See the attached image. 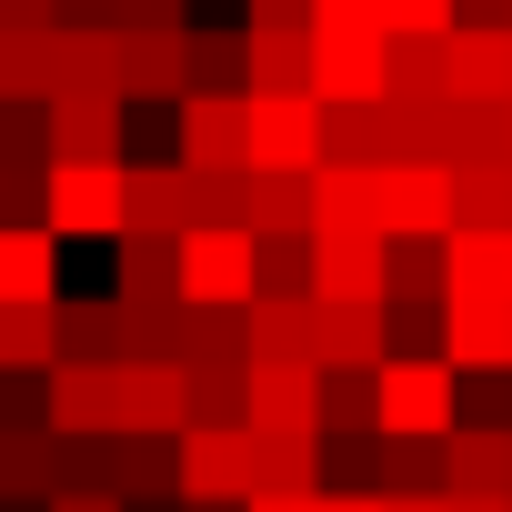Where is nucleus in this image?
Listing matches in <instances>:
<instances>
[{"label":"nucleus","mask_w":512,"mask_h":512,"mask_svg":"<svg viewBox=\"0 0 512 512\" xmlns=\"http://www.w3.org/2000/svg\"><path fill=\"white\" fill-rule=\"evenodd\" d=\"M462 422V372L442 352H392L372 372V432L382 442H442Z\"/></svg>","instance_id":"obj_1"},{"label":"nucleus","mask_w":512,"mask_h":512,"mask_svg":"<svg viewBox=\"0 0 512 512\" xmlns=\"http://www.w3.org/2000/svg\"><path fill=\"white\" fill-rule=\"evenodd\" d=\"M41 231L51 241H121V161H51Z\"/></svg>","instance_id":"obj_2"},{"label":"nucleus","mask_w":512,"mask_h":512,"mask_svg":"<svg viewBox=\"0 0 512 512\" xmlns=\"http://www.w3.org/2000/svg\"><path fill=\"white\" fill-rule=\"evenodd\" d=\"M372 231H382V241H442V231H452V171H442V161H392V171H372Z\"/></svg>","instance_id":"obj_3"},{"label":"nucleus","mask_w":512,"mask_h":512,"mask_svg":"<svg viewBox=\"0 0 512 512\" xmlns=\"http://www.w3.org/2000/svg\"><path fill=\"white\" fill-rule=\"evenodd\" d=\"M111 432L181 442L191 432V372L181 362H111Z\"/></svg>","instance_id":"obj_4"},{"label":"nucleus","mask_w":512,"mask_h":512,"mask_svg":"<svg viewBox=\"0 0 512 512\" xmlns=\"http://www.w3.org/2000/svg\"><path fill=\"white\" fill-rule=\"evenodd\" d=\"M181 171H251V91H181Z\"/></svg>","instance_id":"obj_5"},{"label":"nucleus","mask_w":512,"mask_h":512,"mask_svg":"<svg viewBox=\"0 0 512 512\" xmlns=\"http://www.w3.org/2000/svg\"><path fill=\"white\" fill-rule=\"evenodd\" d=\"M181 302H201V312H241L251 302V231H231V221L181 231Z\"/></svg>","instance_id":"obj_6"},{"label":"nucleus","mask_w":512,"mask_h":512,"mask_svg":"<svg viewBox=\"0 0 512 512\" xmlns=\"http://www.w3.org/2000/svg\"><path fill=\"white\" fill-rule=\"evenodd\" d=\"M251 171H322V101L251 91Z\"/></svg>","instance_id":"obj_7"},{"label":"nucleus","mask_w":512,"mask_h":512,"mask_svg":"<svg viewBox=\"0 0 512 512\" xmlns=\"http://www.w3.org/2000/svg\"><path fill=\"white\" fill-rule=\"evenodd\" d=\"M402 161H442V171H462V161H502V111H482V101H422Z\"/></svg>","instance_id":"obj_8"},{"label":"nucleus","mask_w":512,"mask_h":512,"mask_svg":"<svg viewBox=\"0 0 512 512\" xmlns=\"http://www.w3.org/2000/svg\"><path fill=\"white\" fill-rule=\"evenodd\" d=\"M382 231L362 221H322L312 231V302H382Z\"/></svg>","instance_id":"obj_9"},{"label":"nucleus","mask_w":512,"mask_h":512,"mask_svg":"<svg viewBox=\"0 0 512 512\" xmlns=\"http://www.w3.org/2000/svg\"><path fill=\"white\" fill-rule=\"evenodd\" d=\"M241 432H322V372L312 362H251L241 372Z\"/></svg>","instance_id":"obj_10"},{"label":"nucleus","mask_w":512,"mask_h":512,"mask_svg":"<svg viewBox=\"0 0 512 512\" xmlns=\"http://www.w3.org/2000/svg\"><path fill=\"white\" fill-rule=\"evenodd\" d=\"M312 101H322V111L382 101V31H362V21H342V31H312Z\"/></svg>","instance_id":"obj_11"},{"label":"nucleus","mask_w":512,"mask_h":512,"mask_svg":"<svg viewBox=\"0 0 512 512\" xmlns=\"http://www.w3.org/2000/svg\"><path fill=\"white\" fill-rule=\"evenodd\" d=\"M181 502H251V432L241 422L181 432Z\"/></svg>","instance_id":"obj_12"},{"label":"nucleus","mask_w":512,"mask_h":512,"mask_svg":"<svg viewBox=\"0 0 512 512\" xmlns=\"http://www.w3.org/2000/svg\"><path fill=\"white\" fill-rule=\"evenodd\" d=\"M442 492L452 502H512V422H452L442 432Z\"/></svg>","instance_id":"obj_13"},{"label":"nucleus","mask_w":512,"mask_h":512,"mask_svg":"<svg viewBox=\"0 0 512 512\" xmlns=\"http://www.w3.org/2000/svg\"><path fill=\"white\" fill-rule=\"evenodd\" d=\"M442 362L452 372H512V302L502 292H452L442 302Z\"/></svg>","instance_id":"obj_14"},{"label":"nucleus","mask_w":512,"mask_h":512,"mask_svg":"<svg viewBox=\"0 0 512 512\" xmlns=\"http://www.w3.org/2000/svg\"><path fill=\"white\" fill-rule=\"evenodd\" d=\"M402 141H412V111H392V101L322 111V161H342V171H392Z\"/></svg>","instance_id":"obj_15"},{"label":"nucleus","mask_w":512,"mask_h":512,"mask_svg":"<svg viewBox=\"0 0 512 512\" xmlns=\"http://www.w3.org/2000/svg\"><path fill=\"white\" fill-rule=\"evenodd\" d=\"M382 362H392L382 302H312V372H382Z\"/></svg>","instance_id":"obj_16"},{"label":"nucleus","mask_w":512,"mask_h":512,"mask_svg":"<svg viewBox=\"0 0 512 512\" xmlns=\"http://www.w3.org/2000/svg\"><path fill=\"white\" fill-rule=\"evenodd\" d=\"M41 422L61 442H111V362H51L41 372Z\"/></svg>","instance_id":"obj_17"},{"label":"nucleus","mask_w":512,"mask_h":512,"mask_svg":"<svg viewBox=\"0 0 512 512\" xmlns=\"http://www.w3.org/2000/svg\"><path fill=\"white\" fill-rule=\"evenodd\" d=\"M41 121H51V161H121L131 101H121V91H61Z\"/></svg>","instance_id":"obj_18"},{"label":"nucleus","mask_w":512,"mask_h":512,"mask_svg":"<svg viewBox=\"0 0 512 512\" xmlns=\"http://www.w3.org/2000/svg\"><path fill=\"white\" fill-rule=\"evenodd\" d=\"M121 231L181 241L191 231V171L181 161H121Z\"/></svg>","instance_id":"obj_19"},{"label":"nucleus","mask_w":512,"mask_h":512,"mask_svg":"<svg viewBox=\"0 0 512 512\" xmlns=\"http://www.w3.org/2000/svg\"><path fill=\"white\" fill-rule=\"evenodd\" d=\"M442 101H512V31H442Z\"/></svg>","instance_id":"obj_20"},{"label":"nucleus","mask_w":512,"mask_h":512,"mask_svg":"<svg viewBox=\"0 0 512 512\" xmlns=\"http://www.w3.org/2000/svg\"><path fill=\"white\" fill-rule=\"evenodd\" d=\"M191 91V21L181 31H121V101H171Z\"/></svg>","instance_id":"obj_21"},{"label":"nucleus","mask_w":512,"mask_h":512,"mask_svg":"<svg viewBox=\"0 0 512 512\" xmlns=\"http://www.w3.org/2000/svg\"><path fill=\"white\" fill-rule=\"evenodd\" d=\"M101 482L111 502H181V442H151V432H111L101 442Z\"/></svg>","instance_id":"obj_22"},{"label":"nucleus","mask_w":512,"mask_h":512,"mask_svg":"<svg viewBox=\"0 0 512 512\" xmlns=\"http://www.w3.org/2000/svg\"><path fill=\"white\" fill-rule=\"evenodd\" d=\"M61 492V432L51 422H0V502H51Z\"/></svg>","instance_id":"obj_23"},{"label":"nucleus","mask_w":512,"mask_h":512,"mask_svg":"<svg viewBox=\"0 0 512 512\" xmlns=\"http://www.w3.org/2000/svg\"><path fill=\"white\" fill-rule=\"evenodd\" d=\"M0 302H61V241L41 221H0Z\"/></svg>","instance_id":"obj_24"},{"label":"nucleus","mask_w":512,"mask_h":512,"mask_svg":"<svg viewBox=\"0 0 512 512\" xmlns=\"http://www.w3.org/2000/svg\"><path fill=\"white\" fill-rule=\"evenodd\" d=\"M61 31H0V111H51Z\"/></svg>","instance_id":"obj_25"},{"label":"nucleus","mask_w":512,"mask_h":512,"mask_svg":"<svg viewBox=\"0 0 512 512\" xmlns=\"http://www.w3.org/2000/svg\"><path fill=\"white\" fill-rule=\"evenodd\" d=\"M241 231L251 241H312V171H251Z\"/></svg>","instance_id":"obj_26"},{"label":"nucleus","mask_w":512,"mask_h":512,"mask_svg":"<svg viewBox=\"0 0 512 512\" xmlns=\"http://www.w3.org/2000/svg\"><path fill=\"white\" fill-rule=\"evenodd\" d=\"M322 492V432H251V502Z\"/></svg>","instance_id":"obj_27"},{"label":"nucleus","mask_w":512,"mask_h":512,"mask_svg":"<svg viewBox=\"0 0 512 512\" xmlns=\"http://www.w3.org/2000/svg\"><path fill=\"white\" fill-rule=\"evenodd\" d=\"M111 251H121V282H111V292H121L131 312H171V302H181V241H151V231H121Z\"/></svg>","instance_id":"obj_28"},{"label":"nucleus","mask_w":512,"mask_h":512,"mask_svg":"<svg viewBox=\"0 0 512 512\" xmlns=\"http://www.w3.org/2000/svg\"><path fill=\"white\" fill-rule=\"evenodd\" d=\"M61 362H131V302H61Z\"/></svg>","instance_id":"obj_29"},{"label":"nucleus","mask_w":512,"mask_h":512,"mask_svg":"<svg viewBox=\"0 0 512 512\" xmlns=\"http://www.w3.org/2000/svg\"><path fill=\"white\" fill-rule=\"evenodd\" d=\"M241 352H251V362H312V302L251 292V302H241Z\"/></svg>","instance_id":"obj_30"},{"label":"nucleus","mask_w":512,"mask_h":512,"mask_svg":"<svg viewBox=\"0 0 512 512\" xmlns=\"http://www.w3.org/2000/svg\"><path fill=\"white\" fill-rule=\"evenodd\" d=\"M241 91H312V31H241Z\"/></svg>","instance_id":"obj_31"},{"label":"nucleus","mask_w":512,"mask_h":512,"mask_svg":"<svg viewBox=\"0 0 512 512\" xmlns=\"http://www.w3.org/2000/svg\"><path fill=\"white\" fill-rule=\"evenodd\" d=\"M61 362V302H0V372H51Z\"/></svg>","instance_id":"obj_32"},{"label":"nucleus","mask_w":512,"mask_h":512,"mask_svg":"<svg viewBox=\"0 0 512 512\" xmlns=\"http://www.w3.org/2000/svg\"><path fill=\"white\" fill-rule=\"evenodd\" d=\"M452 231H512V161H462L452 171Z\"/></svg>","instance_id":"obj_33"},{"label":"nucleus","mask_w":512,"mask_h":512,"mask_svg":"<svg viewBox=\"0 0 512 512\" xmlns=\"http://www.w3.org/2000/svg\"><path fill=\"white\" fill-rule=\"evenodd\" d=\"M382 101L392 111L442 101V41H382Z\"/></svg>","instance_id":"obj_34"},{"label":"nucleus","mask_w":512,"mask_h":512,"mask_svg":"<svg viewBox=\"0 0 512 512\" xmlns=\"http://www.w3.org/2000/svg\"><path fill=\"white\" fill-rule=\"evenodd\" d=\"M251 352H241V312H201V302H181V372H241Z\"/></svg>","instance_id":"obj_35"},{"label":"nucleus","mask_w":512,"mask_h":512,"mask_svg":"<svg viewBox=\"0 0 512 512\" xmlns=\"http://www.w3.org/2000/svg\"><path fill=\"white\" fill-rule=\"evenodd\" d=\"M452 292H502V231H442V302Z\"/></svg>","instance_id":"obj_36"},{"label":"nucleus","mask_w":512,"mask_h":512,"mask_svg":"<svg viewBox=\"0 0 512 512\" xmlns=\"http://www.w3.org/2000/svg\"><path fill=\"white\" fill-rule=\"evenodd\" d=\"M61 91H121V31H61V81H51V101Z\"/></svg>","instance_id":"obj_37"},{"label":"nucleus","mask_w":512,"mask_h":512,"mask_svg":"<svg viewBox=\"0 0 512 512\" xmlns=\"http://www.w3.org/2000/svg\"><path fill=\"white\" fill-rule=\"evenodd\" d=\"M372 492H382V502H422V492H442V442H382Z\"/></svg>","instance_id":"obj_38"},{"label":"nucleus","mask_w":512,"mask_h":512,"mask_svg":"<svg viewBox=\"0 0 512 512\" xmlns=\"http://www.w3.org/2000/svg\"><path fill=\"white\" fill-rule=\"evenodd\" d=\"M382 302H442V241H392L382 251Z\"/></svg>","instance_id":"obj_39"},{"label":"nucleus","mask_w":512,"mask_h":512,"mask_svg":"<svg viewBox=\"0 0 512 512\" xmlns=\"http://www.w3.org/2000/svg\"><path fill=\"white\" fill-rule=\"evenodd\" d=\"M251 292L312 302V241H251Z\"/></svg>","instance_id":"obj_40"},{"label":"nucleus","mask_w":512,"mask_h":512,"mask_svg":"<svg viewBox=\"0 0 512 512\" xmlns=\"http://www.w3.org/2000/svg\"><path fill=\"white\" fill-rule=\"evenodd\" d=\"M322 221H362V231H372V171L322 161V171H312V231H322Z\"/></svg>","instance_id":"obj_41"},{"label":"nucleus","mask_w":512,"mask_h":512,"mask_svg":"<svg viewBox=\"0 0 512 512\" xmlns=\"http://www.w3.org/2000/svg\"><path fill=\"white\" fill-rule=\"evenodd\" d=\"M372 432V372H322V442Z\"/></svg>","instance_id":"obj_42"},{"label":"nucleus","mask_w":512,"mask_h":512,"mask_svg":"<svg viewBox=\"0 0 512 512\" xmlns=\"http://www.w3.org/2000/svg\"><path fill=\"white\" fill-rule=\"evenodd\" d=\"M372 31L382 41H442L452 31V0H372Z\"/></svg>","instance_id":"obj_43"},{"label":"nucleus","mask_w":512,"mask_h":512,"mask_svg":"<svg viewBox=\"0 0 512 512\" xmlns=\"http://www.w3.org/2000/svg\"><path fill=\"white\" fill-rule=\"evenodd\" d=\"M191 91H241V31H191Z\"/></svg>","instance_id":"obj_44"},{"label":"nucleus","mask_w":512,"mask_h":512,"mask_svg":"<svg viewBox=\"0 0 512 512\" xmlns=\"http://www.w3.org/2000/svg\"><path fill=\"white\" fill-rule=\"evenodd\" d=\"M241 201H251V171H191V231L201 221H231L241 231Z\"/></svg>","instance_id":"obj_45"},{"label":"nucleus","mask_w":512,"mask_h":512,"mask_svg":"<svg viewBox=\"0 0 512 512\" xmlns=\"http://www.w3.org/2000/svg\"><path fill=\"white\" fill-rule=\"evenodd\" d=\"M241 372H191V422H241Z\"/></svg>","instance_id":"obj_46"},{"label":"nucleus","mask_w":512,"mask_h":512,"mask_svg":"<svg viewBox=\"0 0 512 512\" xmlns=\"http://www.w3.org/2000/svg\"><path fill=\"white\" fill-rule=\"evenodd\" d=\"M191 0H111V31H181Z\"/></svg>","instance_id":"obj_47"},{"label":"nucleus","mask_w":512,"mask_h":512,"mask_svg":"<svg viewBox=\"0 0 512 512\" xmlns=\"http://www.w3.org/2000/svg\"><path fill=\"white\" fill-rule=\"evenodd\" d=\"M241 31H312V0H241Z\"/></svg>","instance_id":"obj_48"},{"label":"nucleus","mask_w":512,"mask_h":512,"mask_svg":"<svg viewBox=\"0 0 512 512\" xmlns=\"http://www.w3.org/2000/svg\"><path fill=\"white\" fill-rule=\"evenodd\" d=\"M0 31H61V0H0Z\"/></svg>","instance_id":"obj_49"},{"label":"nucleus","mask_w":512,"mask_h":512,"mask_svg":"<svg viewBox=\"0 0 512 512\" xmlns=\"http://www.w3.org/2000/svg\"><path fill=\"white\" fill-rule=\"evenodd\" d=\"M61 31H111V0H61Z\"/></svg>","instance_id":"obj_50"},{"label":"nucleus","mask_w":512,"mask_h":512,"mask_svg":"<svg viewBox=\"0 0 512 512\" xmlns=\"http://www.w3.org/2000/svg\"><path fill=\"white\" fill-rule=\"evenodd\" d=\"M41 512H131V502H111V492H51Z\"/></svg>","instance_id":"obj_51"},{"label":"nucleus","mask_w":512,"mask_h":512,"mask_svg":"<svg viewBox=\"0 0 512 512\" xmlns=\"http://www.w3.org/2000/svg\"><path fill=\"white\" fill-rule=\"evenodd\" d=\"M241 512H322V492H282V502H241Z\"/></svg>","instance_id":"obj_52"},{"label":"nucleus","mask_w":512,"mask_h":512,"mask_svg":"<svg viewBox=\"0 0 512 512\" xmlns=\"http://www.w3.org/2000/svg\"><path fill=\"white\" fill-rule=\"evenodd\" d=\"M322 512H382V492H322Z\"/></svg>","instance_id":"obj_53"},{"label":"nucleus","mask_w":512,"mask_h":512,"mask_svg":"<svg viewBox=\"0 0 512 512\" xmlns=\"http://www.w3.org/2000/svg\"><path fill=\"white\" fill-rule=\"evenodd\" d=\"M442 512H512V502H452V492H442Z\"/></svg>","instance_id":"obj_54"},{"label":"nucleus","mask_w":512,"mask_h":512,"mask_svg":"<svg viewBox=\"0 0 512 512\" xmlns=\"http://www.w3.org/2000/svg\"><path fill=\"white\" fill-rule=\"evenodd\" d=\"M502 292H512V231H502Z\"/></svg>","instance_id":"obj_55"},{"label":"nucleus","mask_w":512,"mask_h":512,"mask_svg":"<svg viewBox=\"0 0 512 512\" xmlns=\"http://www.w3.org/2000/svg\"><path fill=\"white\" fill-rule=\"evenodd\" d=\"M181 512H241V502H181Z\"/></svg>","instance_id":"obj_56"},{"label":"nucleus","mask_w":512,"mask_h":512,"mask_svg":"<svg viewBox=\"0 0 512 512\" xmlns=\"http://www.w3.org/2000/svg\"><path fill=\"white\" fill-rule=\"evenodd\" d=\"M502 161H512V101H502Z\"/></svg>","instance_id":"obj_57"}]
</instances>
